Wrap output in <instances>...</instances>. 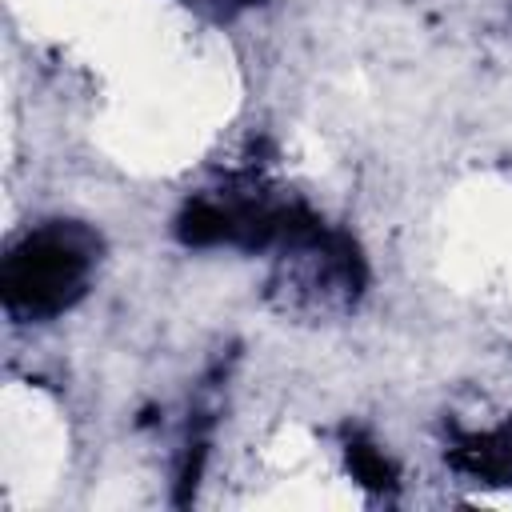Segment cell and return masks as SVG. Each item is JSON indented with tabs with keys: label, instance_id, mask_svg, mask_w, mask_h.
I'll return each instance as SVG.
<instances>
[{
	"label": "cell",
	"instance_id": "obj_1",
	"mask_svg": "<svg viewBox=\"0 0 512 512\" xmlns=\"http://www.w3.org/2000/svg\"><path fill=\"white\" fill-rule=\"evenodd\" d=\"M88 276V248L68 228L28 236L4 264V300L16 312H60Z\"/></svg>",
	"mask_w": 512,
	"mask_h": 512
},
{
	"label": "cell",
	"instance_id": "obj_3",
	"mask_svg": "<svg viewBox=\"0 0 512 512\" xmlns=\"http://www.w3.org/2000/svg\"><path fill=\"white\" fill-rule=\"evenodd\" d=\"M464 464L484 476H508L512 472V436H484L476 448H464Z\"/></svg>",
	"mask_w": 512,
	"mask_h": 512
},
{
	"label": "cell",
	"instance_id": "obj_2",
	"mask_svg": "<svg viewBox=\"0 0 512 512\" xmlns=\"http://www.w3.org/2000/svg\"><path fill=\"white\" fill-rule=\"evenodd\" d=\"M180 236L188 244H216V240H232V212L216 208V204H192L180 216Z\"/></svg>",
	"mask_w": 512,
	"mask_h": 512
},
{
	"label": "cell",
	"instance_id": "obj_4",
	"mask_svg": "<svg viewBox=\"0 0 512 512\" xmlns=\"http://www.w3.org/2000/svg\"><path fill=\"white\" fill-rule=\"evenodd\" d=\"M348 460H352V472L360 476V484H368V488H384L392 480L388 460L376 448H368V444H352L348 448Z\"/></svg>",
	"mask_w": 512,
	"mask_h": 512
}]
</instances>
